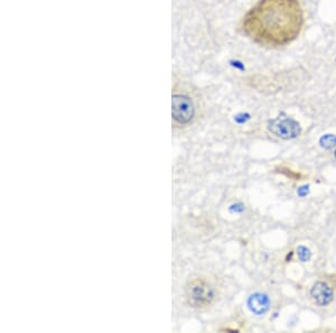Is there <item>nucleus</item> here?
<instances>
[{
	"label": "nucleus",
	"mask_w": 336,
	"mask_h": 333,
	"mask_svg": "<svg viewBox=\"0 0 336 333\" xmlns=\"http://www.w3.org/2000/svg\"><path fill=\"white\" fill-rule=\"evenodd\" d=\"M311 296L318 307H326L333 300V290L324 282H316L311 290Z\"/></svg>",
	"instance_id": "nucleus-5"
},
{
	"label": "nucleus",
	"mask_w": 336,
	"mask_h": 333,
	"mask_svg": "<svg viewBox=\"0 0 336 333\" xmlns=\"http://www.w3.org/2000/svg\"><path fill=\"white\" fill-rule=\"evenodd\" d=\"M297 254H298V257L300 258V260H303V262H307V260L311 258V251H309L306 247H304V246L298 247Z\"/></svg>",
	"instance_id": "nucleus-8"
},
{
	"label": "nucleus",
	"mask_w": 336,
	"mask_h": 333,
	"mask_svg": "<svg viewBox=\"0 0 336 333\" xmlns=\"http://www.w3.org/2000/svg\"><path fill=\"white\" fill-rule=\"evenodd\" d=\"M321 145L323 147L327 148V150H330V148L334 147L336 145V138L333 136V135H326V136H324L321 139Z\"/></svg>",
	"instance_id": "nucleus-7"
},
{
	"label": "nucleus",
	"mask_w": 336,
	"mask_h": 333,
	"mask_svg": "<svg viewBox=\"0 0 336 333\" xmlns=\"http://www.w3.org/2000/svg\"><path fill=\"white\" fill-rule=\"evenodd\" d=\"M249 308L255 314H264L269 309V299L267 295L257 293L249 299Z\"/></svg>",
	"instance_id": "nucleus-6"
},
{
	"label": "nucleus",
	"mask_w": 336,
	"mask_h": 333,
	"mask_svg": "<svg viewBox=\"0 0 336 333\" xmlns=\"http://www.w3.org/2000/svg\"><path fill=\"white\" fill-rule=\"evenodd\" d=\"M184 296L188 308L206 310L218 302L220 287L213 278L204 274H193L184 286Z\"/></svg>",
	"instance_id": "nucleus-2"
},
{
	"label": "nucleus",
	"mask_w": 336,
	"mask_h": 333,
	"mask_svg": "<svg viewBox=\"0 0 336 333\" xmlns=\"http://www.w3.org/2000/svg\"><path fill=\"white\" fill-rule=\"evenodd\" d=\"M172 115L174 129H185L194 123L197 116L195 98L185 89H175L173 92Z\"/></svg>",
	"instance_id": "nucleus-3"
},
{
	"label": "nucleus",
	"mask_w": 336,
	"mask_h": 333,
	"mask_svg": "<svg viewBox=\"0 0 336 333\" xmlns=\"http://www.w3.org/2000/svg\"><path fill=\"white\" fill-rule=\"evenodd\" d=\"M335 159H336V151H335Z\"/></svg>",
	"instance_id": "nucleus-9"
},
{
	"label": "nucleus",
	"mask_w": 336,
	"mask_h": 333,
	"mask_svg": "<svg viewBox=\"0 0 336 333\" xmlns=\"http://www.w3.org/2000/svg\"><path fill=\"white\" fill-rule=\"evenodd\" d=\"M300 0H259L241 21V30L260 46L278 48L295 42L304 27Z\"/></svg>",
	"instance_id": "nucleus-1"
},
{
	"label": "nucleus",
	"mask_w": 336,
	"mask_h": 333,
	"mask_svg": "<svg viewBox=\"0 0 336 333\" xmlns=\"http://www.w3.org/2000/svg\"><path fill=\"white\" fill-rule=\"evenodd\" d=\"M268 129L275 136L282 139H293L300 135V126L291 118H276L268 125Z\"/></svg>",
	"instance_id": "nucleus-4"
}]
</instances>
